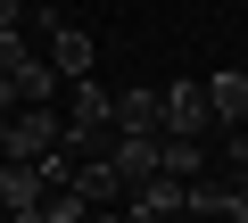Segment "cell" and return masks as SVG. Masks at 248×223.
Wrapping results in <instances>:
<instances>
[{"label":"cell","instance_id":"obj_4","mask_svg":"<svg viewBox=\"0 0 248 223\" xmlns=\"http://www.w3.org/2000/svg\"><path fill=\"white\" fill-rule=\"evenodd\" d=\"M199 91H207V116H215V133H240V124H248V66H215Z\"/></svg>","mask_w":248,"mask_h":223},{"label":"cell","instance_id":"obj_12","mask_svg":"<svg viewBox=\"0 0 248 223\" xmlns=\"http://www.w3.org/2000/svg\"><path fill=\"white\" fill-rule=\"evenodd\" d=\"M0 141H9V107H0Z\"/></svg>","mask_w":248,"mask_h":223},{"label":"cell","instance_id":"obj_14","mask_svg":"<svg viewBox=\"0 0 248 223\" xmlns=\"http://www.w3.org/2000/svg\"><path fill=\"white\" fill-rule=\"evenodd\" d=\"M232 9H248V0H232Z\"/></svg>","mask_w":248,"mask_h":223},{"label":"cell","instance_id":"obj_10","mask_svg":"<svg viewBox=\"0 0 248 223\" xmlns=\"http://www.w3.org/2000/svg\"><path fill=\"white\" fill-rule=\"evenodd\" d=\"M33 174H42V198H50V190H66V182H75V157H66V149H50V157H33Z\"/></svg>","mask_w":248,"mask_h":223},{"label":"cell","instance_id":"obj_6","mask_svg":"<svg viewBox=\"0 0 248 223\" xmlns=\"http://www.w3.org/2000/svg\"><path fill=\"white\" fill-rule=\"evenodd\" d=\"M108 124H116V133H157V91H149V83L116 91V99H108Z\"/></svg>","mask_w":248,"mask_h":223},{"label":"cell","instance_id":"obj_2","mask_svg":"<svg viewBox=\"0 0 248 223\" xmlns=\"http://www.w3.org/2000/svg\"><path fill=\"white\" fill-rule=\"evenodd\" d=\"M157 133H166V141H207V133H215V116H207V91H199L190 74L157 91Z\"/></svg>","mask_w":248,"mask_h":223},{"label":"cell","instance_id":"obj_13","mask_svg":"<svg viewBox=\"0 0 248 223\" xmlns=\"http://www.w3.org/2000/svg\"><path fill=\"white\" fill-rule=\"evenodd\" d=\"M9 223H33V215H9Z\"/></svg>","mask_w":248,"mask_h":223},{"label":"cell","instance_id":"obj_9","mask_svg":"<svg viewBox=\"0 0 248 223\" xmlns=\"http://www.w3.org/2000/svg\"><path fill=\"white\" fill-rule=\"evenodd\" d=\"M33 223H91V207H83L75 190H50V198L33 207Z\"/></svg>","mask_w":248,"mask_h":223},{"label":"cell","instance_id":"obj_11","mask_svg":"<svg viewBox=\"0 0 248 223\" xmlns=\"http://www.w3.org/2000/svg\"><path fill=\"white\" fill-rule=\"evenodd\" d=\"M0 33H25V0H0Z\"/></svg>","mask_w":248,"mask_h":223},{"label":"cell","instance_id":"obj_8","mask_svg":"<svg viewBox=\"0 0 248 223\" xmlns=\"http://www.w3.org/2000/svg\"><path fill=\"white\" fill-rule=\"evenodd\" d=\"M83 207H108V198H124V182H116V165L108 157H91V165H75V182H66Z\"/></svg>","mask_w":248,"mask_h":223},{"label":"cell","instance_id":"obj_1","mask_svg":"<svg viewBox=\"0 0 248 223\" xmlns=\"http://www.w3.org/2000/svg\"><path fill=\"white\" fill-rule=\"evenodd\" d=\"M66 141V116H58V107H17V116H9V141H0V157H9V165H33V157H50Z\"/></svg>","mask_w":248,"mask_h":223},{"label":"cell","instance_id":"obj_3","mask_svg":"<svg viewBox=\"0 0 248 223\" xmlns=\"http://www.w3.org/2000/svg\"><path fill=\"white\" fill-rule=\"evenodd\" d=\"M42 33H50V74H66V83H91V33L75 25V17H58V9H42Z\"/></svg>","mask_w":248,"mask_h":223},{"label":"cell","instance_id":"obj_5","mask_svg":"<svg viewBox=\"0 0 248 223\" xmlns=\"http://www.w3.org/2000/svg\"><path fill=\"white\" fill-rule=\"evenodd\" d=\"M157 141H166V133H116V141H108V165H116L124 190H141V182L157 174Z\"/></svg>","mask_w":248,"mask_h":223},{"label":"cell","instance_id":"obj_7","mask_svg":"<svg viewBox=\"0 0 248 223\" xmlns=\"http://www.w3.org/2000/svg\"><path fill=\"white\" fill-rule=\"evenodd\" d=\"M0 207H9V215H33V207H42V174L0 157Z\"/></svg>","mask_w":248,"mask_h":223}]
</instances>
